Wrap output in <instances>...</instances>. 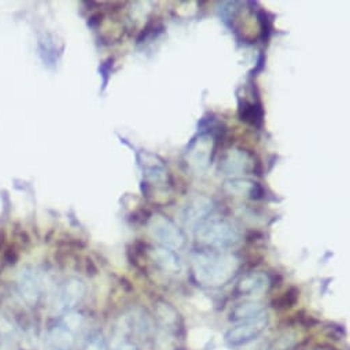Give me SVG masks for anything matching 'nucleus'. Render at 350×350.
Here are the masks:
<instances>
[{
    "instance_id": "f257e3e1",
    "label": "nucleus",
    "mask_w": 350,
    "mask_h": 350,
    "mask_svg": "<svg viewBox=\"0 0 350 350\" xmlns=\"http://www.w3.org/2000/svg\"><path fill=\"white\" fill-rule=\"evenodd\" d=\"M239 258L228 252L201 250L193 256V273L206 287H221L238 273Z\"/></svg>"
},
{
    "instance_id": "f03ea898",
    "label": "nucleus",
    "mask_w": 350,
    "mask_h": 350,
    "mask_svg": "<svg viewBox=\"0 0 350 350\" xmlns=\"http://www.w3.org/2000/svg\"><path fill=\"white\" fill-rule=\"evenodd\" d=\"M197 239L209 250L227 252L241 242V232L228 220H206L198 227Z\"/></svg>"
},
{
    "instance_id": "7ed1b4c3",
    "label": "nucleus",
    "mask_w": 350,
    "mask_h": 350,
    "mask_svg": "<svg viewBox=\"0 0 350 350\" xmlns=\"http://www.w3.org/2000/svg\"><path fill=\"white\" fill-rule=\"evenodd\" d=\"M150 235L162 246L170 250H182L186 247L187 239L185 232L167 216L155 213L147 223Z\"/></svg>"
},
{
    "instance_id": "20e7f679",
    "label": "nucleus",
    "mask_w": 350,
    "mask_h": 350,
    "mask_svg": "<svg viewBox=\"0 0 350 350\" xmlns=\"http://www.w3.org/2000/svg\"><path fill=\"white\" fill-rule=\"evenodd\" d=\"M268 324L269 316L265 310L253 319L237 323L234 327H231L224 335V342L228 347L246 346L258 339V336L262 335V332L267 329Z\"/></svg>"
},
{
    "instance_id": "39448f33",
    "label": "nucleus",
    "mask_w": 350,
    "mask_h": 350,
    "mask_svg": "<svg viewBox=\"0 0 350 350\" xmlns=\"http://www.w3.org/2000/svg\"><path fill=\"white\" fill-rule=\"evenodd\" d=\"M213 151V136L211 133L198 135L189 146L186 158L189 167L196 174H204L211 165Z\"/></svg>"
},
{
    "instance_id": "423d86ee",
    "label": "nucleus",
    "mask_w": 350,
    "mask_h": 350,
    "mask_svg": "<svg viewBox=\"0 0 350 350\" xmlns=\"http://www.w3.org/2000/svg\"><path fill=\"white\" fill-rule=\"evenodd\" d=\"M137 163L143 173L144 180L150 186H163L166 187L170 182L169 172L163 163V161L148 151H140L136 154Z\"/></svg>"
},
{
    "instance_id": "0eeeda50",
    "label": "nucleus",
    "mask_w": 350,
    "mask_h": 350,
    "mask_svg": "<svg viewBox=\"0 0 350 350\" xmlns=\"http://www.w3.org/2000/svg\"><path fill=\"white\" fill-rule=\"evenodd\" d=\"M256 159L254 155L250 154L246 150L234 148L230 150L220 161V170L224 174H230V176H242V174H250L252 172H256Z\"/></svg>"
},
{
    "instance_id": "6e6552de",
    "label": "nucleus",
    "mask_w": 350,
    "mask_h": 350,
    "mask_svg": "<svg viewBox=\"0 0 350 350\" xmlns=\"http://www.w3.org/2000/svg\"><path fill=\"white\" fill-rule=\"evenodd\" d=\"M213 209H215V204L211 198L205 196H196L183 208V212H182L183 223L189 227L198 228L201 224H204L208 220Z\"/></svg>"
},
{
    "instance_id": "1a4fd4ad",
    "label": "nucleus",
    "mask_w": 350,
    "mask_h": 350,
    "mask_svg": "<svg viewBox=\"0 0 350 350\" xmlns=\"http://www.w3.org/2000/svg\"><path fill=\"white\" fill-rule=\"evenodd\" d=\"M148 257L151 261L165 273L172 275V276H178L183 272V264L180 257L174 250L162 247V246H154L148 247L147 250Z\"/></svg>"
},
{
    "instance_id": "9d476101",
    "label": "nucleus",
    "mask_w": 350,
    "mask_h": 350,
    "mask_svg": "<svg viewBox=\"0 0 350 350\" xmlns=\"http://www.w3.org/2000/svg\"><path fill=\"white\" fill-rule=\"evenodd\" d=\"M271 278L265 272H250L245 275L237 284L235 291L242 297L257 298L271 288Z\"/></svg>"
},
{
    "instance_id": "9b49d317",
    "label": "nucleus",
    "mask_w": 350,
    "mask_h": 350,
    "mask_svg": "<svg viewBox=\"0 0 350 350\" xmlns=\"http://www.w3.org/2000/svg\"><path fill=\"white\" fill-rule=\"evenodd\" d=\"M154 314L159 325V331L172 334L174 336L178 335L179 329L182 328V317L176 308L166 301H157L154 305Z\"/></svg>"
},
{
    "instance_id": "f8f14e48",
    "label": "nucleus",
    "mask_w": 350,
    "mask_h": 350,
    "mask_svg": "<svg viewBox=\"0 0 350 350\" xmlns=\"http://www.w3.org/2000/svg\"><path fill=\"white\" fill-rule=\"evenodd\" d=\"M124 319L128 324L129 332L133 334L137 339L144 342L152 336L154 323L144 309H142V308L132 309L129 313H126L124 316Z\"/></svg>"
},
{
    "instance_id": "ddd939ff",
    "label": "nucleus",
    "mask_w": 350,
    "mask_h": 350,
    "mask_svg": "<svg viewBox=\"0 0 350 350\" xmlns=\"http://www.w3.org/2000/svg\"><path fill=\"white\" fill-rule=\"evenodd\" d=\"M46 340L49 350H73L77 338L76 332H73L64 323H61L49 329Z\"/></svg>"
},
{
    "instance_id": "4468645a",
    "label": "nucleus",
    "mask_w": 350,
    "mask_h": 350,
    "mask_svg": "<svg viewBox=\"0 0 350 350\" xmlns=\"http://www.w3.org/2000/svg\"><path fill=\"white\" fill-rule=\"evenodd\" d=\"M224 189L228 194L238 197H247L250 200H262L265 197V190L260 183L249 179L235 178L224 183Z\"/></svg>"
},
{
    "instance_id": "2eb2a0df",
    "label": "nucleus",
    "mask_w": 350,
    "mask_h": 350,
    "mask_svg": "<svg viewBox=\"0 0 350 350\" xmlns=\"http://www.w3.org/2000/svg\"><path fill=\"white\" fill-rule=\"evenodd\" d=\"M262 312H265V308H264V305L261 302L249 299V301H243V302L237 304L231 309L228 319L232 323H241V321L253 319V317L261 314Z\"/></svg>"
},
{
    "instance_id": "dca6fc26",
    "label": "nucleus",
    "mask_w": 350,
    "mask_h": 350,
    "mask_svg": "<svg viewBox=\"0 0 350 350\" xmlns=\"http://www.w3.org/2000/svg\"><path fill=\"white\" fill-rule=\"evenodd\" d=\"M85 293V286L83 284V282L80 280H69L66 282V284L64 286L62 291H61V305L64 309H69L73 308L75 305H77L81 298L84 297Z\"/></svg>"
},
{
    "instance_id": "f3484780",
    "label": "nucleus",
    "mask_w": 350,
    "mask_h": 350,
    "mask_svg": "<svg viewBox=\"0 0 350 350\" xmlns=\"http://www.w3.org/2000/svg\"><path fill=\"white\" fill-rule=\"evenodd\" d=\"M239 117L242 121L253 125V126H261L262 124V106L260 102H249L243 99V102H239Z\"/></svg>"
},
{
    "instance_id": "a211bd4d",
    "label": "nucleus",
    "mask_w": 350,
    "mask_h": 350,
    "mask_svg": "<svg viewBox=\"0 0 350 350\" xmlns=\"http://www.w3.org/2000/svg\"><path fill=\"white\" fill-rule=\"evenodd\" d=\"M154 350H178V339L174 335L159 331L154 338Z\"/></svg>"
},
{
    "instance_id": "6ab92c4d",
    "label": "nucleus",
    "mask_w": 350,
    "mask_h": 350,
    "mask_svg": "<svg viewBox=\"0 0 350 350\" xmlns=\"http://www.w3.org/2000/svg\"><path fill=\"white\" fill-rule=\"evenodd\" d=\"M81 350H107V345L105 342L103 335L100 332L95 331L87 338Z\"/></svg>"
},
{
    "instance_id": "aec40b11",
    "label": "nucleus",
    "mask_w": 350,
    "mask_h": 350,
    "mask_svg": "<svg viewBox=\"0 0 350 350\" xmlns=\"http://www.w3.org/2000/svg\"><path fill=\"white\" fill-rule=\"evenodd\" d=\"M299 297V291L297 288H290L287 293L283 294V297H280L279 299H276L273 304L275 308L278 309H287V308H291L293 305H295L297 299Z\"/></svg>"
},
{
    "instance_id": "412c9836",
    "label": "nucleus",
    "mask_w": 350,
    "mask_h": 350,
    "mask_svg": "<svg viewBox=\"0 0 350 350\" xmlns=\"http://www.w3.org/2000/svg\"><path fill=\"white\" fill-rule=\"evenodd\" d=\"M111 350H139V347L128 338H114Z\"/></svg>"
},
{
    "instance_id": "4be33fe9",
    "label": "nucleus",
    "mask_w": 350,
    "mask_h": 350,
    "mask_svg": "<svg viewBox=\"0 0 350 350\" xmlns=\"http://www.w3.org/2000/svg\"><path fill=\"white\" fill-rule=\"evenodd\" d=\"M14 241H16V243H14L16 247H17V246H20V247H27V246L31 243V237L28 235L27 231L18 228V230L14 231Z\"/></svg>"
},
{
    "instance_id": "5701e85b",
    "label": "nucleus",
    "mask_w": 350,
    "mask_h": 350,
    "mask_svg": "<svg viewBox=\"0 0 350 350\" xmlns=\"http://www.w3.org/2000/svg\"><path fill=\"white\" fill-rule=\"evenodd\" d=\"M9 242H8V232L5 228H0V254H3V252L8 249Z\"/></svg>"
}]
</instances>
